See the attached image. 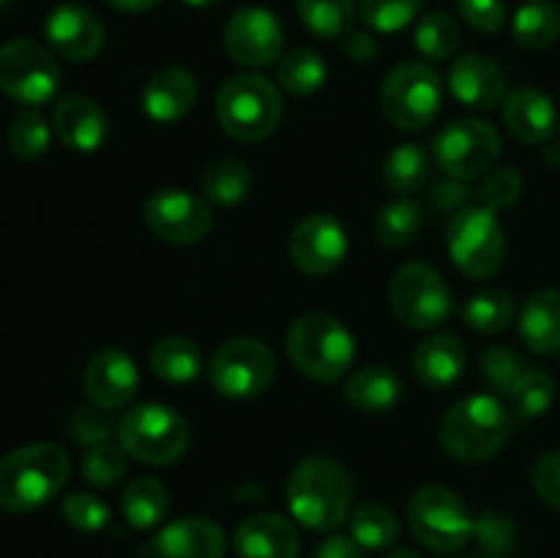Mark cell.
<instances>
[{"label": "cell", "instance_id": "ac0fdd59", "mask_svg": "<svg viewBox=\"0 0 560 558\" xmlns=\"http://www.w3.org/2000/svg\"><path fill=\"white\" fill-rule=\"evenodd\" d=\"M448 91L463 107L487 113L506 102V71L490 55H459L448 66Z\"/></svg>", "mask_w": 560, "mask_h": 558}, {"label": "cell", "instance_id": "7dc6e473", "mask_svg": "<svg viewBox=\"0 0 560 558\" xmlns=\"http://www.w3.org/2000/svg\"><path fill=\"white\" fill-rule=\"evenodd\" d=\"M520 195H523V178H520V173L514 167L492 170L485 178V184H481V200L492 211L514 206L520 200Z\"/></svg>", "mask_w": 560, "mask_h": 558}, {"label": "cell", "instance_id": "8d00e7d4", "mask_svg": "<svg viewBox=\"0 0 560 558\" xmlns=\"http://www.w3.org/2000/svg\"><path fill=\"white\" fill-rule=\"evenodd\" d=\"M413 42L419 53L430 60H446L457 53L463 33H459L457 20L446 11H430L421 16L413 31Z\"/></svg>", "mask_w": 560, "mask_h": 558}, {"label": "cell", "instance_id": "30bf717a", "mask_svg": "<svg viewBox=\"0 0 560 558\" xmlns=\"http://www.w3.org/2000/svg\"><path fill=\"white\" fill-rule=\"evenodd\" d=\"M388 304L402 326L427 332L448 321L454 295L441 271L427 263H405L388 284Z\"/></svg>", "mask_w": 560, "mask_h": 558}, {"label": "cell", "instance_id": "7a4b0ae2", "mask_svg": "<svg viewBox=\"0 0 560 558\" xmlns=\"http://www.w3.org/2000/svg\"><path fill=\"white\" fill-rule=\"evenodd\" d=\"M512 414L490 394H474L443 414L438 435L443 449L459 463H485L495 457L512 438Z\"/></svg>", "mask_w": 560, "mask_h": 558}, {"label": "cell", "instance_id": "f5cc1de1", "mask_svg": "<svg viewBox=\"0 0 560 558\" xmlns=\"http://www.w3.org/2000/svg\"><path fill=\"white\" fill-rule=\"evenodd\" d=\"M345 53H348V58L355 60V63H370L377 55V44L370 33L353 31L345 38Z\"/></svg>", "mask_w": 560, "mask_h": 558}, {"label": "cell", "instance_id": "11a10c76", "mask_svg": "<svg viewBox=\"0 0 560 558\" xmlns=\"http://www.w3.org/2000/svg\"><path fill=\"white\" fill-rule=\"evenodd\" d=\"M180 3L191 5V9H211V5H217L219 0H180Z\"/></svg>", "mask_w": 560, "mask_h": 558}, {"label": "cell", "instance_id": "b9f144b4", "mask_svg": "<svg viewBox=\"0 0 560 558\" xmlns=\"http://www.w3.org/2000/svg\"><path fill=\"white\" fill-rule=\"evenodd\" d=\"M474 539L485 558H512L517 547V525L503 512H485L474 525Z\"/></svg>", "mask_w": 560, "mask_h": 558}, {"label": "cell", "instance_id": "f1b7e54d", "mask_svg": "<svg viewBox=\"0 0 560 558\" xmlns=\"http://www.w3.org/2000/svg\"><path fill=\"white\" fill-rule=\"evenodd\" d=\"M512 33L520 47L534 53L552 47L560 36V9L552 0H528L514 14Z\"/></svg>", "mask_w": 560, "mask_h": 558}, {"label": "cell", "instance_id": "4fadbf2b", "mask_svg": "<svg viewBox=\"0 0 560 558\" xmlns=\"http://www.w3.org/2000/svg\"><path fill=\"white\" fill-rule=\"evenodd\" d=\"M435 162L448 178H479L501 156V135L490 120L459 118L435 137Z\"/></svg>", "mask_w": 560, "mask_h": 558}, {"label": "cell", "instance_id": "7bdbcfd3", "mask_svg": "<svg viewBox=\"0 0 560 558\" xmlns=\"http://www.w3.org/2000/svg\"><path fill=\"white\" fill-rule=\"evenodd\" d=\"M9 146L20 159H36L49 146V126L33 109L16 115L9 126Z\"/></svg>", "mask_w": 560, "mask_h": 558}, {"label": "cell", "instance_id": "816d5d0a", "mask_svg": "<svg viewBox=\"0 0 560 558\" xmlns=\"http://www.w3.org/2000/svg\"><path fill=\"white\" fill-rule=\"evenodd\" d=\"M312 558H364V547L353 536L334 534L326 542H320Z\"/></svg>", "mask_w": 560, "mask_h": 558}, {"label": "cell", "instance_id": "bcb514c9", "mask_svg": "<svg viewBox=\"0 0 560 558\" xmlns=\"http://www.w3.org/2000/svg\"><path fill=\"white\" fill-rule=\"evenodd\" d=\"M69 432L77 443L82 446H96L113 438V432H118V425L113 421L109 410L104 408H77L69 419Z\"/></svg>", "mask_w": 560, "mask_h": 558}, {"label": "cell", "instance_id": "8992f818", "mask_svg": "<svg viewBox=\"0 0 560 558\" xmlns=\"http://www.w3.org/2000/svg\"><path fill=\"white\" fill-rule=\"evenodd\" d=\"M115 435L129 457L145 465L178 463L191 443V432L184 416L156 403L126 410Z\"/></svg>", "mask_w": 560, "mask_h": 558}, {"label": "cell", "instance_id": "2e32d148", "mask_svg": "<svg viewBox=\"0 0 560 558\" xmlns=\"http://www.w3.org/2000/svg\"><path fill=\"white\" fill-rule=\"evenodd\" d=\"M290 257L310 277H326L348 257V233L331 213H310L290 235Z\"/></svg>", "mask_w": 560, "mask_h": 558}, {"label": "cell", "instance_id": "9a60e30c", "mask_svg": "<svg viewBox=\"0 0 560 558\" xmlns=\"http://www.w3.org/2000/svg\"><path fill=\"white\" fill-rule=\"evenodd\" d=\"M224 47L230 58L238 60L241 66L260 69V66H271L282 55L284 31L268 9L246 5L230 16L224 27Z\"/></svg>", "mask_w": 560, "mask_h": 558}, {"label": "cell", "instance_id": "680465c9", "mask_svg": "<svg viewBox=\"0 0 560 558\" xmlns=\"http://www.w3.org/2000/svg\"><path fill=\"white\" fill-rule=\"evenodd\" d=\"M463 558H470V556H463Z\"/></svg>", "mask_w": 560, "mask_h": 558}, {"label": "cell", "instance_id": "9f6ffc18", "mask_svg": "<svg viewBox=\"0 0 560 558\" xmlns=\"http://www.w3.org/2000/svg\"><path fill=\"white\" fill-rule=\"evenodd\" d=\"M386 558H421V556L413 550H394V553H388Z\"/></svg>", "mask_w": 560, "mask_h": 558}, {"label": "cell", "instance_id": "5bb4252c", "mask_svg": "<svg viewBox=\"0 0 560 558\" xmlns=\"http://www.w3.org/2000/svg\"><path fill=\"white\" fill-rule=\"evenodd\" d=\"M142 219L167 244H197L213 224L211 202L186 189H159L142 206Z\"/></svg>", "mask_w": 560, "mask_h": 558}, {"label": "cell", "instance_id": "6da1fadb", "mask_svg": "<svg viewBox=\"0 0 560 558\" xmlns=\"http://www.w3.org/2000/svg\"><path fill=\"white\" fill-rule=\"evenodd\" d=\"M353 481L348 470L326 454L301 460L288 479V507L310 531H334L348 520Z\"/></svg>", "mask_w": 560, "mask_h": 558}, {"label": "cell", "instance_id": "d4e9b609", "mask_svg": "<svg viewBox=\"0 0 560 558\" xmlns=\"http://www.w3.org/2000/svg\"><path fill=\"white\" fill-rule=\"evenodd\" d=\"M463 342L454 334H432L421 339L413 350V372L421 381V386L432 392H446L463 377L465 372Z\"/></svg>", "mask_w": 560, "mask_h": 558}, {"label": "cell", "instance_id": "ba28073f", "mask_svg": "<svg viewBox=\"0 0 560 558\" xmlns=\"http://www.w3.org/2000/svg\"><path fill=\"white\" fill-rule=\"evenodd\" d=\"M441 77L432 66L405 60L394 66L381 88V107L386 118L402 131H424L441 113Z\"/></svg>", "mask_w": 560, "mask_h": 558}, {"label": "cell", "instance_id": "44dd1931", "mask_svg": "<svg viewBox=\"0 0 560 558\" xmlns=\"http://www.w3.org/2000/svg\"><path fill=\"white\" fill-rule=\"evenodd\" d=\"M52 129L66 148L93 153L104 146L109 124L104 109L88 96H66L52 109Z\"/></svg>", "mask_w": 560, "mask_h": 558}, {"label": "cell", "instance_id": "4dcf8cb0", "mask_svg": "<svg viewBox=\"0 0 560 558\" xmlns=\"http://www.w3.org/2000/svg\"><path fill=\"white\" fill-rule=\"evenodd\" d=\"M153 375L164 383H191L202 370L200 350L186 337H164L148 353Z\"/></svg>", "mask_w": 560, "mask_h": 558}, {"label": "cell", "instance_id": "cb8c5ba5", "mask_svg": "<svg viewBox=\"0 0 560 558\" xmlns=\"http://www.w3.org/2000/svg\"><path fill=\"white\" fill-rule=\"evenodd\" d=\"M503 124H506V129L517 140L541 146V142H547L556 135V104L550 102V96L536 91V88H517L503 102Z\"/></svg>", "mask_w": 560, "mask_h": 558}, {"label": "cell", "instance_id": "f6af8a7d", "mask_svg": "<svg viewBox=\"0 0 560 558\" xmlns=\"http://www.w3.org/2000/svg\"><path fill=\"white\" fill-rule=\"evenodd\" d=\"M60 514L77 531H98L109 523L107 503L91 492H71L69 498H63Z\"/></svg>", "mask_w": 560, "mask_h": 558}, {"label": "cell", "instance_id": "e0dca14e", "mask_svg": "<svg viewBox=\"0 0 560 558\" xmlns=\"http://www.w3.org/2000/svg\"><path fill=\"white\" fill-rule=\"evenodd\" d=\"M47 42L60 58L74 60V63H85L93 60L104 49V25L91 9L80 3H60L49 11L47 25Z\"/></svg>", "mask_w": 560, "mask_h": 558}, {"label": "cell", "instance_id": "3957f363", "mask_svg": "<svg viewBox=\"0 0 560 558\" xmlns=\"http://www.w3.org/2000/svg\"><path fill=\"white\" fill-rule=\"evenodd\" d=\"M69 479V457L55 443H31L0 460V507L33 512L58 496Z\"/></svg>", "mask_w": 560, "mask_h": 558}, {"label": "cell", "instance_id": "603a6c76", "mask_svg": "<svg viewBox=\"0 0 560 558\" xmlns=\"http://www.w3.org/2000/svg\"><path fill=\"white\" fill-rule=\"evenodd\" d=\"M197 102V80L180 66L156 71L142 88V113L156 124H175Z\"/></svg>", "mask_w": 560, "mask_h": 558}, {"label": "cell", "instance_id": "ee69618b", "mask_svg": "<svg viewBox=\"0 0 560 558\" xmlns=\"http://www.w3.org/2000/svg\"><path fill=\"white\" fill-rule=\"evenodd\" d=\"M525 364L520 356H514L509 348H487L481 353V375H485L487 386L495 392L509 394L514 383L523 377Z\"/></svg>", "mask_w": 560, "mask_h": 558}, {"label": "cell", "instance_id": "ab89813d", "mask_svg": "<svg viewBox=\"0 0 560 558\" xmlns=\"http://www.w3.org/2000/svg\"><path fill=\"white\" fill-rule=\"evenodd\" d=\"M126 457L120 443L104 441L96 446H88L85 457H82V479L93 487H115L126 476Z\"/></svg>", "mask_w": 560, "mask_h": 558}, {"label": "cell", "instance_id": "1f68e13d", "mask_svg": "<svg viewBox=\"0 0 560 558\" xmlns=\"http://www.w3.org/2000/svg\"><path fill=\"white\" fill-rule=\"evenodd\" d=\"M202 191L208 202L217 206H238L252 191V173L238 159H217L202 173Z\"/></svg>", "mask_w": 560, "mask_h": 558}, {"label": "cell", "instance_id": "8fae6325", "mask_svg": "<svg viewBox=\"0 0 560 558\" xmlns=\"http://www.w3.org/2000/svg\"><path fill=\"white\" fill-rule=\"evenodd\" d=\"M208 375L213 388L224 397L249 399L271 388L277 375V356L262 339H230L213 353Z\"/></svg>", "mask_w": 560, "mask_h": 558}, {"label": "cell", "instance_id": "681fc988", "mask_svg": "<svg viewBox=\"0 0 560 558\" xmlns=\"http://www.w3.org/2000/svg\"><path fill=\"white\" fill-rule=\"evenodd\" d=\"M534 490L545 503L560 512V449L547 452L534 465Z\"/></svg>", "mask_w": 560, "mask_h": 558}, {"label": "cell", "instance_id": "4316f807", "mask_svg": "<svg viewBox=\"0 0 560 558\" xmlns=\"http://www.w3.org/2000/svg\"><path fill=\"white\" fill-rule=\"evenodd\" d=\"M402 397V381L383 364L361 367L348 377L345 399L361 414H388Z\"/></svg>", "mask_w": 560, "mask_h": 558}, {"label": "cell", "instance_id": "d6986e66", "mask_svg": "<svg viewBox=\"0 0 560 558\" xmlns=\"http://www.w3.org/2000/svg\"><path fill=\"white\" fill-rule=\"evenodd\" d=\"M140 375L124 350H98L85 367V394L96 408L118 410L135 399Z\"/></svg>", "mask_w": 560, "mask_h": 558}, {"label": "cell", "instance_id": "f35d334b", "mask_svg": "<svg viewBox=\"0 0 560 558\" xmlns=\"http://www.w3.org/2000/svg\"><path fill=\"white\" fill-rule=\"evenodd\" d=\"M506 397L517 419H539L550 410L552 399H556V381L545 370H525Z\"/></svg>", "mask_w": 560, "mask_h": 558}, {"label": "cell", "instance_id": "7402d4cb", "mask_svg": "<svg viewBox=\"0 0 560 558\" xmlns=\"http://www.w3.org/2000/svg\"><path fill=\"white\" fill-rule=\"evenodd\" d=\"M235 553L241 558H299V528L282 514H252L235 528Z\"/></svg>", "mask_w": 560, "mask_h": 558}, {"label": "cell", "instance_id": "6f0895ef", "mask_svg": "<svg viewBox=\"0 0 560 558\" xmlns=\"http://www.w3.org/2000/svg\"><path fill=\"white\" fill-rule=\"evenodd\" d=\"M5 3H9V0H0V9H3V5H5Z\"/></svg>", "mask_w": 560, "mask_h": 558}, {"label": "cell", "instance_id": "ffe728a7", "mask_svg": "<svg viewBox=\"0 0 560 558\" xmlns=\"http://www.w3.org/2000/svg\"><path fill=\"white\" fill-rule=\"evenodd\" d=\"M224 531L208 518H180L153 536V558H224Z\"/></svg>", "mask_w": 560, "mask_h": 558}, {"label": "cell", "instance_id": "db71d44e", "mask_svg": "<svg viewBox=\"0 0 560 558\" xmlns=\"http://www.w3.org/2000/svg\"><path fill=\"white\" fill-rule=\"evenodd\" d=\"M162 0H107V5H113L115 11H124V14H142V11H151Z\"/></svg>", "mask_w": 560, "mask_h": 558}, {"label": "cell", "instance_id": "c3c4849f", "mask_svg": "<svg viewBox=\"0 0 560 558\" xmlns=\"http://www.w3.org/2000/svg\"><path fill=\"white\" fill-rule=\"evenodd\" d=\"M457 9L463 20L481 33L501 31L503 22H506L503 0H457Z\"/></svg>", "mask_w": 560, "mask_h": 558}, {"label": "cell", "instance_id": "7c38bea8", "mask_svg": "<svg viewBox=\"0 0 560 558\" xmlns=\"http://www.w3.org/2000/svg\"><path fill=\"white\" fill-rule=\"evenodd\" d=\"M60 69L47 47L31 38H14L0 47V91L16 104L49 102L58 93Z\"/></svg>", "mask_w": 560, "mask_h": 558}, {"label": "cell", "instance_id": "74e56055", "mask_svg": "<svg viewBox=\"0 0 560 558\" xmlns=\"http://www.w3.org/2000/svg\"><path fill=\"white\" fill-rule=\"evenodd\" d=\"M421 230V206L416 200H394L381 208L375 219V235L383 246H408Z\"/></svg>", "mask_w": 560, "mask_h": 558}, {"label": "cell", "instance_id": "484cf974", "mask_svg": "<svg viewBox=\"0 0 560 558\" xmlns=\"http://www.w3.org/2000/svg\"><path fill=\"white\" fill-rule=\"evenodd\" d=\"M520 337L534 353L560 350V290L545 288L528 295L520 315Z\"/></svg>", "mask_w": 560, "mask_h": 558}, {"label": "cell", "instance_id": "60d3db41", "mask_svg": "<svg viewBox=\"0 0 560 558\" xmlns=\"http://www.w3.org/2000/svg\"><path fill=\"white\" fill-rule=\"evenodd\" d=\"M424 9V0H359V14L377 33H397L408 27Z\"/></svg>", "mask_w": 560, "mask_h": 558}, {"label": "cell", "instance_id": "9c48e42d", "mask_svg": "<svg viewBox=\"0 0 560 558\" xmlns=\"http://www.w3.org/2000/svg\"><path fill=\"white\" fill-rule=\"evenodd\" d=\"M408 523L427 550L454 553L474 539L476 520L457 492L441 485H427L410 498Z\"/></svg>", "mask_w": 560, "mask_h": 558}, {"label": "cell", "instance_id": "d6a6232c", "mask_svg": "<svg viewBox=\"0 0 560 558\" xmlns=\"http://www.w3.org/2000/svg\"><path fill=\"white\" fill-rule=\"evenodd\" d=\"M299 16L315 36L337 42L348 38L353 27V0H295Z\"/></svg>", "mask_w": 560, "mask_h": 558}, {"label": "cell", "instance_id": "836d02e7", "mask_svg": "<svg viewBox=\"0 0 560 558\" xmlns=\"http://www.w3.org/2000/svg\"><path fill=\"white\" fill-rule=\"evenodd\" d=\"M514 299L506 293V290L487 288L479 290V293L470 295L463 304V321L468 323L474 332L481 334H498L514 321Z\"/></svg>", "mask_w": 560, "mask_h": 558}, {"label": "cell", "instance_id": "52a82bcc", "mask_svg": "<svg viewBox=\"0 0 560 558\" xmlns=\"http://www.w3.org/2000/svg\"><path fill=\"white\" fill-rule=\"evenodd\" d=\"M448 257L470 279L495 277L506 257V235L501 219L487 206H465L448 222Z\"/></svg>", "mask_w": 560, "mask_h": 558}, {"label": "cell", "instance_id": "d590c367", "mask_svg": "<svg viewBox=\"0 0 560 558\" xmlns=\"http://www.w3.org/2000/svg\"><path fill=\"white\" fill-rule=\"evenodd\" d=\"M350 536L364 550H383L399 536V520L383 503H361L350 514Z\"/></svg>", "mask_w": 560, "mask_h": 558}, {"label": "cell", "instance_id": "e575fe53", "mask_svg": "<svg viewBox=\"0 0 560 558\" xmlns=\"http://www.w3.org/2000/svg\"><path fill=\"white\" fill-rule=\"evenodd\" d=\"M326 77L328 66L315 49H293V53L284 55L277 69L279 85L293 96H310V93L320 91Z\"/></svg>", "mask_w": 560, "mask_h": 558}, {"label": "cell", "instance_id": "f546056e", "mask_svg": "<svg viewBox=\"0 0 560 558\" xmlns=\"http://www.w3.org/2000/svg\"><path fill=\"white\" fill-rule=\"evenodd\" d=\"M432 170V156L419 142H402L383 162V181L392 191L408 197L427 184Z\"/></svg>", "mask_w": 560, "mask_h": 558}, {"label": "cell", "instance_id": "f907efd6", "mask_svg": "<svg viewBox=\"0 0 560 558\" xmlns=\"http://www.w3.org/2000/svg\"><path fill=\"white\" fill-rule=\"evenodd\" d=\"M470 195H474V189H470L465 181L448 178V181H441V184L432 189V206H435L438 211L457 213L468 206Z\"/></svg>", "mask_w": 560, "mask_h": 558}, {"label": "cell", "instance_id": "277c9868", "mask_svg": "<svg viewBox=\"0 0 560 558\" xmlns=\"http://www.w3.org/2000/svg\"><path fill=\"white\" fill-rule=\"evenodd\" d=\"M288 356L301 375L317 383H337L353 364L355 345L337 317L310 312L290 326Z\"/></svg>", "mask_w": 560, "mask_h": 558}, {"label": "cell", "instance_id": "83f0119b", "mask_svg": "<svg viewBox=\"0 0 560 558\" xmlns=\"http://www.w3.org/2000/svg\"><path fill=\"white\" fill-rule=\"evenodd\" d=\"M170 496L164 485L153 476H137L126 485L124 496H120V512H124L126 523L137 531H148L159 525L167 514Z\"/></svg>", "mask_w": 560, "mask_h": 558}, {"label": "cell", "instance_id": "5b68a950", "mask_svg": "<svg viewBox=\"0 0 560 558\" xmlns=\"http://www.w3.org/2000/svg\"><path fill=\"white\" fill-rule=\"evenodd\" d=\"M219 126L238 142H260L282 120V96L271 80L241 74L224 82L217 96Z\"/></svg>", "mask_w": 560, "mask_h": 558}]
</instances>
